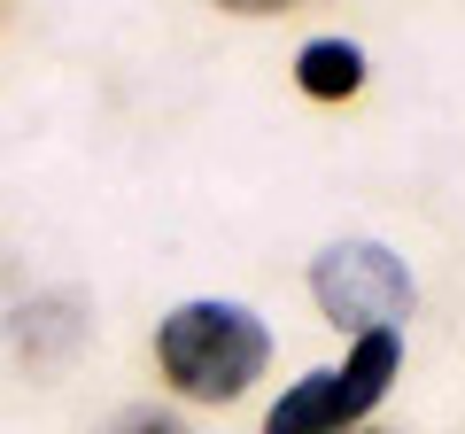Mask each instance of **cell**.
<instances>
[{
  "mask_svg": "<svg viewBox=\"0 0 465 434\" xmlns=\"http://www.w3.org/2000/svg\"><path fill=\"white\" fill-rule=\"evenodd\" d=\"M8 334H16V350L32 365H70L78 341H85V302L78 295H39V302H24L8 318Z\"/></svg>",
  "mask_w": 465,
  "mask_h": 434,
  "instance_id": "4",
  "label": "cell"
},
{
  "mask_svg": "<svg viewBox=\"0 0 465 434\" xmlns=\"http://www.w3.org/2000/svg\"><path fill=\"white\" fill-rule=\"evenodd\" d=\"M295 85L311 101H349L365 85V47H357V39H311V47L295 54Z\"/></svg>",
  "mask_w": 465,
  "mask_h": 434,
  "instance_id": "5",
  "label": "cell"
},
{
  "mask_svg": "<svg viewBox=\"0 0 465 434\" xmlns=\"http://www.w3.org/2000/svg\"><path fill=\"white\" fill-rule=\"evenodd\" d=\"M101 434H194V427H186L179 411H155V403H133V411H116Z\"/></svg>",
  "mask_w": 465,
  "mask_h": 434,
  "instance_id": "6",
  "label": "cell"
},
{
  "mask_svg": "<svg viewBox=\"0 0 465 434\" xmlns=\"http://www.w3.org/2000/svg\"><path fill=\"white\" fill-rule=\"evenodd\" d=\"M155 365L179 396L194 403H232L249 396V380H264L272 365V334L249 302H217V295H194L155 326Z\"/></svg>",
  "mask_w": 465,
  "mask_h": 434,
  "instance_id": "1",
  "label": "cell"
},
{
  "mask_svg": "<svg viewBox=\"0 0 465 434\" xmlns=\"http://www.w3.org/2000/svg\"><path fill=\"white\" fill-rule=\"evenodd\" d=\"M311 295L333 326H357V334H396L419 302V280L388 241H326L311 256Z\"/></svg>",
  "mask_w": 465,
  "mask_h": 434,
  "instance_id": "3",
  "label": "cell"
},
{
  "mask_svg": "<svg viewBox=\"0 0 465 434\" xmlns=\"http://www.w3.org/2000/svg\"><path fill=\"white\" fill-rule=\"evenodd\" d=\"M403 372L396 334H357V350L341 365H318L264 411V434H357V419L388 396V380Z\"/></svg>",
  "mask_w": 465,
  "mask_h": 434,
  "instance_id": "2",
  "label": "cell"
}]
</instances>
